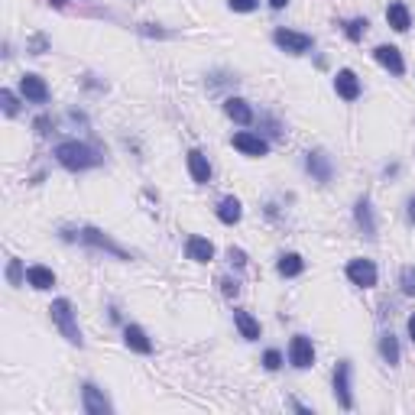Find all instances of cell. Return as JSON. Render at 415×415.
I'll return each mask as SVG.
<instances>
[{
  "instance_id": "cell-14",
  "label": "cell",
  "mask_w": 415,
  "mask_h": 415,
  "mask_svg": "<svg viewBox=\"0 0 415 415\" xmlns=\"http://www.w3.org/2000/svg\"><path fill=\"white\" fill-rule=\"evenodd\" d=\"M224 113L234 123H240V127H250V123H253V111H250V104H246L244 97H227V101H224Z\"/></svg>"
},
{
  "instance_id": "cell-17",
  "label": "cell",
  "mask_w": 415,
  "mask_h": 415,
  "mask_svg": "<svg viewBox=\"0 0 415 415\" xmlns=\"http://www.w3.org/2000/svg\"><path fill=\"white\" fill-rule=\"evenodd\" d=\"M185 253H189V260H195V263H208V260L214 256V244L205 240V237H189Z\"/></svg>"
},
{
  "instance_id": "cell-26",
  "label": "cell",
  "mask_w": 415,
  "mask_h": 415,
  "mask_svg": "<svg viewBox=\"0 0 415 415\" xmlns=\"http://www.w3.org/2000/svg\"><path fill=\"white\" fill-rule=\"evenodd\" d=\"M0 104H3V113H7V117H13V113L19 111L17 97H13V91H7V88H3V91H0Z\"/></svg>"
},
{
  "instance_id": "cell-11",
  "label": "cell",
  "mask_w": 415,
  "mask_h": 415,
  "mask_svg": "<svg viewBox=\"0 0 415 415\" xmlns=\"http://www.w3.org/2000/svg\"><path fill=\"white\" fill-rule=\"evenodd\" d=\"M234 146L240 152H246V156H266L269 152V143L263 140V136H256V133H234Z\"/></svg>"
},
{
  "instance_id": "cell-31",
  "label": "cell",
  "mask_w": 415,
  "mask_h": 415,
  "mask_svg": "<svg viewBox=\"0 0 415 415\" xmlns=\"http://www.w3.org/2000/svg\"><path fill=\"white\" fill-rule=\"evenodd\" d=\"M221 289H224L227 299H237V292H240V285H237V279H221Z\"/></svg>"
},
{
  "instance_id": "cell-33",
  "label": "cell",
  "mask_w": 415,
  "mask_h": 415,
  "mask_svg": "<svg viewBox=\"0 0 415 415\" xmlns=\"http://www.w3.org/2000/svg\"><path fill=\"white\" fill-rule=\"evenodd\" d=\"M409 221H412V224H415V198H409Z\"/></svg>"
},
{
  "instance_id": "cell-30",
  "label": "cell",
  "mask_w": 415,
  "mask_h": 415,
  "mask_svg": "<svg viewBox=\"0 0 415 415\" xmlns=\"http://www.w3.org/2000/svg\"><path fill=\"white\" fill-rule=\"evenodd\" d=\"M402 292H406V295L415 292V269H412V266L402 269Z\"/></svg>"
},
{
  "instance_id": "cell-3",
  "label": "cell",
  "mask_w": 415,
  "mask_h": 415,
  "mask_svg": "<svg viewBox=\"0 0 415 415\" xmlns=\"http://www.w3.org/2000/svg\"><path fill=\"white\" fill-rule=\"evenodd\" d=\"M78 240H81L85 246H95V250H104V253H113L117 260H133L120 244H113L111 237L104 234V230H97V227H81V230H78Z\"/></svg>"
},
{
  "instance_id": "cell-20",
  "label": "cell",
  "mask_w": 415,
  "mask_h": 415,
  "mask_svg": "<svg viewBox=\"0 0 415 415\" xmlns=\"http://www.w3.org/2000/svg\"><path fill=\"white\" fill-rule=\"evenodd\" d=\"M240 217H244V208H240V201H237L234 195L221 198V205H217V221H221V224H237Z\"/></svg>"
},
{
  "instance_id": "cell-34",
  "label": "cell",
  "mask_w": 415,
  "mask_h": 415,
  "mask_svg": "<svg viewBox=\"0 0 415 415\" xmlns=\"http://www.w3.org/2000/svg\"><path fill=\"white\" fill-rule=\"evenodd\" d=\"M285 3H289V0H269V7H273V10H283Z\"/></svg>"
},
{
  "instance_id": "cell-22",
  "label": "cell",
  "mask_w": 415,
  "mask_h": 415,
  "mask_svg": "<svg viewBox=\"0 0 415 415\" xmlns=\"http://www.w3.org/2000/svg\"><path fill=\"white\" fill-rule=\"evenodd\" d=\"M354 214H357V224H360V230H363V234H367L370 240H373V237H377V221H373V211H370V201H367V198H360V201H357V211H354Z\"/></svg>"
},
{
  "instance_id": "cell-9",
  "label": "cell",
  "mask_w": 415,
  "mask_h": 415,
  "mask_svg": "<svg viewBox=\"0 0 415 415\" xmlns=\"http://www.w3.org/2000/svg\"><path fill=\"white\" fill-rule=\"evenodd\" d=\"M305 169L311 172V179L318 182V185H328L331 175H334V169H331V159L324 156V152H318V150L305 156Z\"/></svg>"
},
{
  "instance_id": "cell-36",
  "label": "cell",
  "mask_w": 415,
  "mask_h": 415,
  "mask_svg": "<svg viewBox=\"0 0 415 415\" xmlns=\"http://www.w3.org/2000/svg\"><path fill=\"white\" fill-rule=\"evenodd\" d=\"M49 3H52V7H65V0H49Z\"/></svg>"
},
{
  "instance_id": "cell-32",
  "label": "cell",
  "mask_w": 415,
  "mask_h": 415,
  "mask_svg": "<svg viewBox=\"0 0 415 415\" xmlns=\"http://www.w3.org/2000/svg\"><path fill=\"white\" fill-rule=\"evenodd\" d=\"M227 256H230V263H234V266H246L244 250H234V246H230V250H227Z\"/></svg>"
},
{
  "instance_id": "cell-8",
  "label": "cell",
  "mask_w": 415,
  "mask_h": 415,
  "mask_svg": "<svg viewBox=\"0 0 415 415\" xmlns=\"http://www.w3.org/2000/svg\"><path fill=\"white\" fill-rule=\"evenodd\" d=\"M81 402H85L88 415H107L113 409L111 402H107V396H104L95 383H85V386H81Z\"/></svg>"
},
{
  "instance_id": "cell-25",
  "label": "cell",
  "mask_w": 415,
  "mask_h": 415,
  "mask_svg": "<svg viewBox=\"0 0 415 415\" xmlns=\"http://www.w3.org/2000/svg\"><path fill=\"white\" fill-rule=\"evenodd\" d=\"M344 33H347V39H354V42H357V39L363 36V33H367V19H363V17L350 19V23H347V29H344Z\"/></svg>"
},
{
  "instance_id": "cell-6",
  "label": "cell",
  "mask_w": 415,
  "mask_h": 415,
  "mask_svg": "<svg viewBox=\"0 0 415 415\" xmlns=\"http://www.w3.org/2000/svg\"><path fill=\"white\" fill-rule=\"evenodd\" d=\"M347 279L354 285H360V289H373L377 285V266H373V260H350Z\"/></svg>"
},
{
  "instance_id": "cell-4",
  "label": "cell",
  "mask_w": 415,
  "mask_h": 415,
  "mask_svg": "<svg viewBox=\"0 0 415 415\" xmlns=\"http://www.w3.org/2000/svg\"><path fill=\"white\" fill-rule=\"evenodd\" d=\"M273 42L283 49V52H289V56H305V52L311 49V36H305V33H295V29H276Z\"/></svg>"
},
{
  "instance_id": "cell-10",
  "label": "cell",
  "mask_w": 415,
  "mask_h": 415,
  "mask_svg": "<svg viewBox=\"0 0 415 415\" xmlns=\"http://www.w3.org/2000/svg\"><path fill=\"white\" fill-rule=\"evenodd\" d=\"M19 91H23V97L33 101V104H46L49 101V85L39 75H23L19 78Z\"/></svg>"
},
{
  "instance_id": "cell-1",
  "label": "cell",
  "mask_w": 415,
  "mask_h": 415,
  "mask_svg": "<svg viewBox=\"0 0 415 415\" xmlns=\"http://www.w3.org/2000/svg\"><path fill=\"white\" fill-rule=\"evenodd\" d=\"M56 159L72 172H85L91 166H101V152L95 146H88V143H78V140H65L56 146Z\"/></svg>"
},
{
  "instance_id": "cell-24",
  "label": "cell",
  "mask_w": 415,
  "mask_h": 415,
  "mask_svg": "<svg viewBox=\"0 0 415 415\" xmlns=\"http://www.w3.org/2000/svg\"><path fill=\"white\" fill-rule=\"evenodd\" d=\"M276 269H279V276H299L305 269V263L299 253H283L279 263H276Z\"/></svg>"
},
{
  "instance_id": "cell-27",
  "label": "cell",
  "mask_w": 415,
  "mask_h": 415,
  "mask_svg": "<svg viewBox=\"0 0 415 415\" xmlns=\"http://www.w3.org/2000/svg\"><path fill=\"white\" fill-rule=\"evenodd\" d=\"M7 279H10V285H19V283H23V266H19V260H10Z\"/></svg>"
},
{
  "instance_id": "cell-19",
  "label": "cell",
  "mask_w": 415,
  "mask_h": 415,
  "mask_svg": "<svg viewBox=\"0 0 415 415\" xmlns=\"http://www.w3.org/2000/svg\"><path fill=\"white\" fill-rule=\"evenodd\" d=\"M234 324H237V331H240V338H246V340L260 338V321H256L250 311L234 308Z\"/></svg>"
},
{
  "instance_id": "cell-21",
  "label": "cell",
  "mask_w": 415,
  "mask_h": 415,
  "mask_svg": "<svg viewBox=\"0 0 415 415\" xmlns=\"http://www.w3.org/2000/svg\"><path fill=\"white\" fill-rule=\"evenodd\" d=\"M26 283L33 285V289H52V285H56V273L46 269V266H29V269H26Z\"/></svg>"
},
{
  "instance_id": "cell-5",
  "label": "cell",
  "mask_w": 415,
  "mask_h": 415,
  "mask_svg": "<svg viewBox=\"0 0 415 415\" xmlns=\"http://www.w3.org/2000/svg\"><path fill=\"white\" fill-rule=\"evenodd\" d=\"M334 399L340 409H354V393H350V360H340L334 367Z\"/></svg>"
},
{
  "instance_id": "cell-35",
  "label": "cell",
  "mask_w": 415,
  "mask_h": 415,
  "mask_svg": "<svg viewBox=\"0 0 415 415\" xmlns=\"http://www.w3.org/2000/svg\"><path fill=\"white\" fill-rule=\"evenodd\" d=\"M409 338H412V344H415V315L409 318Z\"/></svg>"
},
{
  "instance_id": "cell-18",
  "label": "cell",
  "mask_w": 415,
  "mask_h": 415,
  "mask_svg": "<svg viewBox=\"0 0 415 415\" xmlns=\"http://www.w3.org/2000/svg\"><path fill=\"white\" fill-rule=\"evenodd\" d=\"M386 23L396 29V33H406V29L412 26V13H409L406 3H389L386 7Z\"/></svg>"
},
{
  "instance_id": "cell-15",
  "label": "cell",
  "mask_w": 415,
  "mask_h": 415,
  "mask_svg": "<svg viewBox=\"0 0 415 415\" xmlns=\"http://www.w3.org/2000/svg\"><path fill=\"white\" fill-rule=\"evenodd\" d=\"M123 340H127V347L136 350V354H152V340L146 338V331L140 324H127L123 328Z\"/></svg>"
},
{
  "instance_id": "cell-7",
  "label": "cell",
  "mask_w": 415,
  "mask_h": 415,
  "mask_svg": "<svg viewBox=\"0 0 415 415\" xmlns=\"http://www.w3.org/2000/svg\"><path fill=\"white\" fill-rule=\"evenodd\" d=\"M289 363L299 370H308L311 363H315V347H311V340L305 338V334H295V338L289 340Z\"/></svg>"
},
{
  "instance_id": "cell-28",
  "label": "cell",
  "mask_w": 415,
  "mask_h": 415,
  "mask_svg": "<svg viewBox=\"0 0 415 415\" xmlns=\"http://www.w3.org/2000/svg\"><path fill=\"white\" fill-rule=\"evenodd\" d=\"M263 367L266 370H279V367H283V354H279V350H266V354H263Z\"/></svg>"
},
{
  "instance_id": "cell-12",
  "label": "cell",
  "mask_w": 415,
  "mask_h": 415,
  "mask_svg": "<svg viewBox=\"0 0 415 415\" xmlns=\"http://www.w3.org/2000/svg\"><path fill=\"white\" fill-rule=\"evenodd\" d=\"M334 91H338L344 101H357V97H360V81H357V75H354L350 68H340L338 75H334Z\"/></svg>"
},
{
  "instance_id": "cell-16",
  "label": "cell",
  "mask_w": 415,
  "mask_h": 415,
  "mask_svg": "<svg viewBox=\"0 0 415 415\" xmlns=\"http://www.w3.org/2000/svg\"><path fill=\"white\" fill-rule=\"evenodd\" d=\"M189 172H191V179L198 182V185H208V182H211V162H208V156L201 150L189 152Z\"/></svg>"
},
{
  "instance_id": "cell-23",
  "label": "cell",
  "mask_w": 415,
  "mask_h": 415,
  "mask_svg": "<svg viewBox=\"0 0 415 415\" xmlns=\"http://www.w3.org/2000/svg\"><path fill=\"white\" fill-rule=\"evenodd\" d=\"M379 354H383V360H386L389 367H399V340L393 331H386V334L379 338Z\"/></svg>"
},
{
  "instance_id": "cell-2",
  "label": "cell",
  "mask_w": 415,
  "mask_h": 415,
  "mask_svg": "<svg viewBox=\"0 0 415 415\" xmlns=\"http://www.w3.org/2000/svg\"><path fill=\"white\" fill-rule=\"evenodd\" d=\"M49 315H52L56 328L62 331V338H65L68 344H75V347H81V344H85V338H81V328H78V318H75V308H72V302H68V299H56V302L49 305Z\"/></svg>"
},
{
  "instance_id": "cell-13",
  "label": "cell",
  "mask_w": 415,
  "mask_h": 415,
  "mask_svg": "<svg viewBox=\"0 0 415 415\" xmlns=\"http://www.w3.org/2000/svg\"><path fill=\"white\" fill-rule=\"evenodd\" d=\"M373 56H377V62L383 68H389V72H393V75H402V72H406V62H402V52H399L396 46H377V52H373Z\"/></svg>"
},
{
  "instance_id": "cell-29",
  "label": "cell",
  "mask_w": 415,
  "mask_h": 415,
  "mask_svg": "<svg viewBox=\"0 0 415 415\" xmlns=\"http://www.w3.org/2000/svg\"><path fill=\"white\" fill-rule=\"evenodd\" d=\"M230 3V10H237V13H250V10L260 7V0H227Z\"/></svg>"
}]
</instances>
